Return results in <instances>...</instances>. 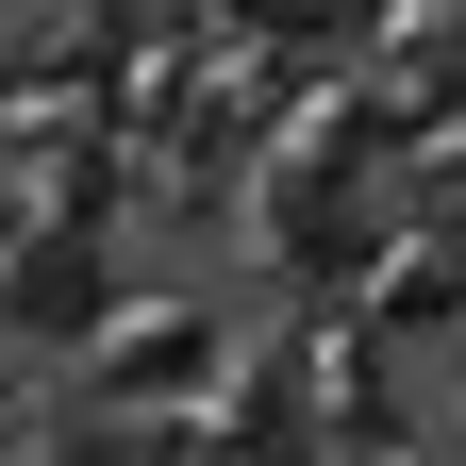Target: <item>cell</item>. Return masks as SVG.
I'll return each mask as SVG.
<instances>
[{
    "mask_svg": "<svg viewBox=\"0 0 466 466\" xmlns=\"http://www.w3.org/2000/svg\"><path fill=\"white\" fill-rule=\"evenodd\" d=\"M116 283H100V233H34V250L17 267H0V333H17V350H100L116 317Z\"/></svg>",
    "mask_w": 466,
    "mask_h": 466,
    "instance_id": "obj_1",
    "label": "cell"
},
{
    "mask_svg": "<svg viewBox=\"0 0 466 466\" xmlns=\"http://www.w3.org/2000/svg\"><path fill=\"white\" fill-rule=\"evenodd\" d=\"M217 17H233V34H267V50H333L367 0H217Z\"/></svg>",
    "mask_w": 466,
    "mask_h": 466,
    "instance_id": "obj_2",
    "label": "cell"
},
{
    "mask_svg": "<svg viewBox=\"0 0 466 466\" xmlns=\"http://www.w3.org/2000/svg\"><path fill=\"white\" fill-rule=\"evenodd\" d=\"M50 466H150L134 433H50Z\"/></svg>",
    "mask_w": 466,
    "mask_h": 466,
    "instance_id": "obj_3",
    "label": "cell"
},
{
    "mask_svg": "<svg viewBox=\"0 0 466 466\" xmlns=\"http://www.w3.org/2000/svg\"><path fill=\"white\" fill-rule=\"evenodd\" d=\"M0 17H34V0H0Z\"/></svg>",
    "mask_w": 466,
    "mask_h": 466,
    "instance_id": "obj_4",
    "label": "cell"
}]
</instances>
